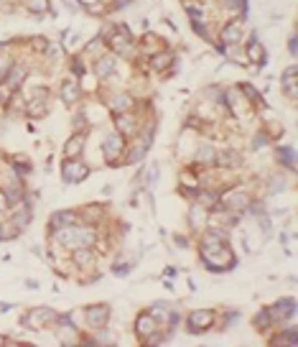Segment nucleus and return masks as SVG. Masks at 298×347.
Segmentation results:
<instances>
[{"mask_svg":"<svg viewBox=\"0 0 298 347\" xmlns=\"http://www.w3.org/2000/svg\"><path fill=\"white\" fill-rule=\"evenodd\" d=\"M268 312H270L273 322H278V319H288V317L295 314V301H293V299H283V301H278L275 306H270Z\"/></svg>","mask_w":298,"mask_h":347,"instance_id":"10","label":"nucleus"},{"mask_svg":"<svg viewBox=\"0 0 298 347\" xmlns=\"http://www.w3.org/2000/svg\"><path fill=\"white\" fill-rule=\"evenodd\" d=\"M23 80H26V69H23V66H13V69L8 72V77H6V82H8L13 90H18V87L23 85Z\"/></svg>","mask_w":298,"mask_h":347,"instance_id":"18","label":"nucleus"},{"mask_svg":"<svg viewBox=\"0 0 298 347\" xmlns=\"http://www.w3.org/2000/svg\"><path fill=\"white\" fill-rule=\"evenodd\" d=\"M222 202V207H225V210H230V212H245L247 207H250V197L245 194V191H227V194L225 197H222L219 199Z\"/></svg>","mask_w":298,"mask_h":347,"instance_id":"6","label":"nucleus"},{"mask_svg":"<svg viewBox=\"0 0 298 347\" xmlns=\"http://www.w3.org/2000/svg\"><path fill=\"white\" fill-rule=\"evenodd\" d=\"M28 220H31V210H28V207H23V210H18V212L13 215V225H18V227H26Z\"/></svg>","mask_w":298,"mask_h":347,"instance_id":"28","label":"nucleus"},{"mask_svg":"<svg viewBox=\"0 0 298 347\" xmlns=\"http://www.w3.org/2000/svg\"><path fill=\"white\" fill-rule=\"evenodd\" d=\"M74 260L82 263V265L92 263V253H89V248H77V253H74Z\"/></svg>","mask_w":298,"mask_h":347,"instance_id":"31","label":"nucleus"},{"mask_svg":"<svg viewBox=\"0 0 298 347\" xmlns=\"http://www.w3.org/2000/svg\"><path fill=\"white\" fill-rule=\"evenodd\" d=\"M278 161H283V166L295 169V153L293 148H278Z\"/></svg>","mask_w":298,"mask_h":347,"instance_id":"22","label":"nucleus"},{"mask_svg":"<svg viewBox=\"0 0 298 347\" xmlns=\"http://www.w3.org/2000/svg\"><path fill=\"white\" fill-rule=\"evenodd\" d=\"M77 97H79V85L74 82V80H66V82L61 85V100H64L66 105H74V102H77Z\"/></svg>","mask_w":298,"mask_h":347,"instance_id":"16","label":"nucleus"},{"mask_svg":"<svg viewBox=\"0 0 298 347\" xmlns=\"http://www.w3.org/2000/svg\"><path fill=\"white\" fill-rule=\"evenodd\" d=\"M18 230L13 222H0V240H6V238H16L18 235Z\"/></svg>","mask_w":298,"mask_h":347,"instance_id":"24","label":"nucleus"},{"mask_svg":"<svg viewBox=\"0 0 298 347\" xmlns=\"http://www.w3.org/2000/svg\"><path fill=\"white\" fill-rule=\"evenodd\" d=\"M255 148H260V146H265V135H255V143H252Z\"/></svg>","mask_w":298,"mask_h":347,"instance_id":"38","label":"nucleus"},{"mask_svg":"<svg viewBox=\"0 0 298 347\" xmlns=\"http://www.w3.org/2000/svg\"><path fill=\"white\" fill-rule=\"evenodd\" d=\"M0 342H6V339H3V337H0Z\"/></svg>","mask_w":298,"mask_h":347,"instance_id":"40","label":"nucleus"},{"mask_svg":"<svg viewBox=\"0 0 298 347\" xmlns=\"http://www.w3.org/2000/svg\"><path fill=\"white\" fill-rule=\"evenodd\" d=\"M120 128H123V130H130V128H133V120H130V118H120Z\"/></svg>","mask_w":298,"mask_h":347,"instance_id":"37","label":"nucleus"},{"mask_svg":"<svg viewBox=\"0 0 298 347\" xmlns=\"http://www.w3.org/2000/svg\"><path fill=\"white\" fill-rule=\"evenodd\" d=\"M227 6L235 8V11H242L245 8V0H227Z\"/></svg>","mask_w":298,"mask_h":347,"instance_id":"36","label":"nucleus"},{"mask_svg":"<svg viewBox=\"0 0 298 347\" xmlns=\"http://www.w3.org/2000/svg\"><path fill=\"white\" fill-rule=\"evenodd\" d=\"M56 240L66 248H92L97 240V233L92 227H77V225H69L61 227L56 233Z\"/></svg>","mask_w":298,"mask_h":347,"instance_id":"2","label":"nucleus"},{"mask_svg":"<svg viewBox=\"0 0 298 347\" xmlns=\"http://www.w3.org/2000/svg\"><path fill=\"white\" fill-rule=\"evenodd\" d=\"M156 179H158V166H151V169H148V179H145V186H153V184H156Z\"/></svg>","mask_w":298,"mask_h":347,"instance_id":"33","label":"nucleus"},{"mask_svg":"<svg viewBox=\"0 0 298 347\" xmlns=\"http://www.w3.org/2000/svg\"><path fill=\"white\" fill-rule=\"evenodd\" d=\"M118 31H120V36L115 33L113 36V49L118 51V54H130V31L125 28V26H118Z\"/></svg>","mask_w":298,"mask_h":347,"instance_id":"12","label":"nucleus"},{"mask_svg":"<svg viewBox=\"0 0 298 347\" xmlns=\"http://www.w3.org/2000/svg\"><path fill=\"white\" fill-rule=\"evenodd\" d=\"M219 238H225V233H219L214 227L212 233L202 240V260L207 263V268L212 271H230L235 265V253L227 248V243H222Z\"/></svg>","mask_w":298,"mask_h":347,"instance_id":"1","label":"nucleus"},{"mask_svg":"<svg viewBox=\"0 0 298 347\" xmlns=\"http://www.w3.org/2000/svg\"><path fill=\"white\" fill-rule=\"evenodd\" d=\"M82 146H84V135H74V138H69V143H66V156L69 159H74L77 153H82Z\"/></svg>","mask_w":298,"mask_h":347,"instance_id":"20","label":"nucleus"},{"mask_svg":"<svg viewBox=\"0 0 298 347\" xmlns=\"http://www.w3.org/2000/svg\"><path fill=\"white\" fill-rule=\"evenodd\" d=\"M123 148H125V138H123V133H110V135L105 138V146H102L105 159H107V161H115L120 153H123Z\"/></svg>","mask_w":298,"mask_h":347,"instance_id":"8","label":"nucleus"},{"mask_svg":"<svg viewBox=\"0 0 298 347\" xmlns=\"http://www.w3.org/2000/svg\"><path fill=\"white\" fill-rule=\"evenodd\" d=\"M189 220H191V225H194V227L204 225V220H207V210H204V207H199V204H194V207H191V212H189Z\"/></svg>","mask_w":298,"mask_h":347,"instance_id":"23","label":"nucleus"},{"mask_svg":"<svg viewBox=\"0 0 298 347\" xmlns=\"http://www.w3.org/2000/svg\"><path fill=\"white\" fill-rule=\"evenodd\" d=\"M6 204H8V199H6L3 191H0V210H6Z\"/></svg>","mask_w":298,"mask_h":347,"instance_id":"39","label":"nucleus"},{"mask_svg":"<svg viewBox=\"0 0 298 347\" xmlns=\"http://www.w3.org/2000/svg\"><path fill=\"white\" fill-rule=\"evenodd\" d=\"M115 59L113 56H102V59H97V64H94V72H97V77H110L115 72Z\"/></svg>","mask_w":298,"mask_h":347,"instance_id":"17","label":"nucleus"},{"mask_svg":"<svg viewBox=\"0 0 298 347\" xmlns=\"http://www.w3.org/2000/svg\"><path fill=\"white\" fill-rule=\"evenodd\" d=\"M156 329H158V322H156V317H153L151 312L138 314V319H135V334H138V337L148 339V337H151Z\"/></svg>","mask_w":298,"mask_h":347,"instance_id":"9","label":"nucleus"},{"mask_svg":"<svg viewBox=\"0 0 298 347\" xmlns=\"http://www.w3.org/2000/svg\"><path fill=\"white\" fill-rule=\"evenodd\" d=\"M270 324H273V317H270L268 309H263V312L255 317V327H257V329H265V327H270Z\"/></svg>","mask_w":298,"mask_h":347,"instance_id":"25","label":"nucleus"},{"mask_svg":"<svg viewBox=\"0 0 298 347\" xmlns=\"http://www.w3.org/2000/svg\"><path fill=\"white\" fill-rule=\"evenodd\" d=\"M54 319H56V312L46 309V306H39V309H33L31 314L23 317V327H28V329H41L46 322H54Z\"/></svg>","mask_w":298,"mask_h":347,"instance_id":"5","label":"nucleus"},{"mask_svg":"<svg viewBox=\"0 0 298 347\" xmlns=\"http://www.w3.org/2000/svg\"><path fill=\"white\" fill-rule=\"evenodd\" d=\"M214 324V312L212 309H196L191 312L189 317H186V327H189V332H207L209 327Z\"/></svg>","mask_w":298,"mask_h":347,"instance_id":"3","label":"nucleus"},{"mask_svg":"<svg viewBox=\"0 0 298 347\" xmlns=\"http://www.w3.org/2000/svg\"><path fill=\"white\" fill-rule=\"evenodd\" d=\"M69 225H77V215L74 212H56V215H51V227L54 230H61V227H69Z\"/></svg>","mask_w":298,"mask_h":347,"instance_id":"15","label":"nucleus"},{"mask_svg":"<svg viewBox=\"0 0 298 347\" xmlns=\"http://www.w3.org/2000/svg\"><path fill=\"white\" fill-rule=\"evenodd\" d=\"M219 38L225 41L227 46H232V44H237L240 38H242V23L240 21H230L225 28H222V33H219Z\"/></svg>","mask_w":298,"mask_h":347,"instance_id":"11","label":"nucleus"},{"mask_svg":"<svg viewBox=\"0 0 298 347\" xmlns=\"http://www.w3.org/2000/svg\"><path fill=\"white\" fill-rule=\"evenodd\" d=\"M196 161H199V164H207V166L217 164V151H214L212 146H202V148L196 151Z\"/></svg>","mask_w":298,"mask_h":347,"instance_id":"19","label":"nucleus"},{"mask_svg":"<svg viewBox=\"0 0 298 347\" xmlns=\"http://www.w3.org/2000/svg\"><path fill=\"white\" fill-rule=\"evenodd\" d=\"M217 161L225 164V166H240L242 164V156L235 151H227V153H217Z\"/></svg>","mask_w":298,"mask_h":347,"instance_id":"21","label":"nucleus"},{"mask_svg":"<svg viewBox=\"0 0 298 347\" xmlns=\"http://www.w3.org/2000/svg\"><path fill=\"white\" fill-rule=\"evenodd\" d=\"M49 112V107H46V102H31V107H28V115H33V118H44V115Z\"/></svg>","mask_w":298,"mask_h":347,"instance_id":"26","label":"nucleus"},{"mask_svg":"<svg viewBox=\"0 0 298 347\" xmlns=\"http://www.w3.org/2000/svg\"><path fill=\"white\" fill-rule=\"evenodd\" d=\"M84 319H87V324H89L92 329H105V327H107V319H110V306H107V304L87 306Z\"/></svg>","mask_w":298,"mask_h":347,"instance_id":"4","label":"nucleus"},{"mask_svg":"<svg viewBox=\"0 0 298 347\" xmlns=\"http://www.w3.org/2000/svg\"><path fill=\"white\" fill-rule=\"evenodd\" d=\"M240 90H242V92H245V95H247V97H250L252 102H260V95H257V92H255V90H252L250 85H240Z\"/></svg>","mask_w":298,"mask_h":347,"instance_id":"34","label":"nucleus"},{"mask_svg":"<svg viewBox=\"0 0 298 347\" xmlns=\"http://www.w3.org/2000/svg\"><path fill=\"white\" fill-rule=\"evenodd\" d=\"M33 49H36V51H46V49H49V41H46V38H41V36L33 38Z\"/></svg>","mask_w":298,"mask_h":347,"instance_id":"35","label":"nucleus"},{"mask_svg":"<svg viewBox=\"0 0 298 347\" xmlns=\"http://www.w3.org/2000/svg\"><path fill=\"white\" fill-rule=\"evenodd\" d=\"M247 56H250L252 64H260V66L265 64V49L260 46L257 38H250V41H247Z\"/></svg>","mask_w":298,"mask_h":347,"instance_id":"13","label":"nucleus"},{"mask_svg":"<svg viewBox=\"0 0 298 347\" xmlns=\"http://www.w3.org/2000/svg\"><path fill=\"white\" fill-rule=\"evenodd\" d=\"M280 82H283V90L288 92V97L295 102V100H298V92H295V66H288V69H285V74H283Z\"/></svg>","mask_w":298,"mask_h":347,"instance_id":"14","label":"nucleus"},{"mask_svg":"<svg viewBox=\"0 0 298 347\" xmlns=\"http://www.w3.org/2000/svg\"><path fill=\"white\" fill-rule=\"evenodd\" d=\"M61 174H64V181H66V184H77V181H84V179H87L89 169H87L82 161H66L64 169H61Z\"/></svg>","mask_w":298,"mask_h":347,"instance_id":"7","label":"nucleus"},{"mask_svg":"<svg viewBox=\"0 0 298 347\" xmlns=\"http://www.w3.org/2000/svg\"><path fill=\"white\" fill-rule=\"evenodd\" d=\"M171 61H173V56H171L168 51H163V54H156V56H153V69H166Z\"/></svg>","mask_w":298,"mask_h":347,"instance_id":"27","label":"nucleus"},{"mask_svg":"<svg viewBox=\"0 0 298 347\" xmlns=\"http://www.w3.org/2000/svg\"><path fill=\"white\" fill-rule=\"evenodd\" d=\"M16 95V90L3 80V82H0V105H6V102H11V97Z\"/></svg>","mask_w":298,"mask_h":347,"instance_id":"29","label":"nucleus"},{"mask_svg":"<svg viewBox=\"0 0 298 347\" xmlns=\"http://www.w3.org/2000/svg\"><path fill=\"white\" fill-rule=\"evenodd\" d=\"M28 8L36 13H44L46 11V0H28Z\"/></svg>","mask_w":298,"mask_h":347,"instance_id":"32","label":"nucleus"},{"mask_svg":"<svg viewBox=\"0 0 298 347\" xmlns=\"http://www.w3.org/2000/svg\"><path fill=\"white\" fill-rule=\"evenodd\" d=\"M130 105H133V102H130V97H128V95H118V97L113 100V110H118V112H125Z\"/></svg>","mask_w":298,"mask_h":347,"instance_id":"30","label":"nucleus"}]
</instances>
